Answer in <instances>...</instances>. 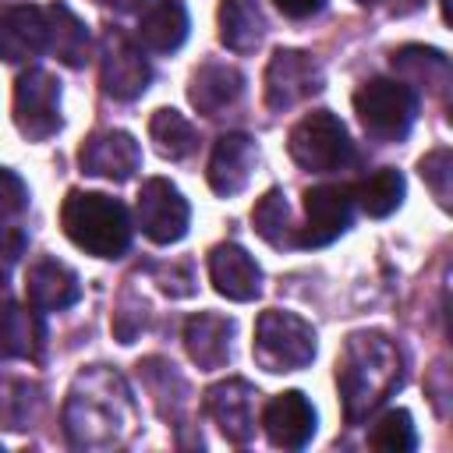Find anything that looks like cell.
Here are the masks:
<instances>
[{
	"label": "cell",
	"mask_w": 453,
	"mask_h": 453,
	"mask_svg": "<svg viewBox=\"0 0 453 453\" xmlns=\"http://www.w3.org/2000/svg\"><path fill=\"white\" fill-rule=\"evenodd\" d=\"M64 432L78 449H113L134 432V400L113 368H85L64 400Z\"/></svg>",
	"instance_id": "cell-1"
},
{
	"label": "cell",
	"mask_w": 453,
	"mask_h": 453,
	"mask_svg": "<svg viewBox=\"0 0 453 453\" xmlns=\"http://www.w3.org/2000/svg\"><path fill=\"white\" fill-rule=\"evenodd\" d=\"M400 382H403V354L386 333L361 329L347 336L336 357V386L350 425L365 421L375 407H382L400 389Z\"/></svg>",
	"instance_id": "cell-2"
},
{
	"label": "cell",
	"mask_w": 453,
	"mask_h": 453,
	"mask_svg": "<svg viewBox=\"0 0 453 453\" xmlns=\"http://www.w3.org/2000/svg\"><path fill=\"white\" fill-rule=\"evenodd\" d=\"M60 223L71 244L96 258H120L131 244L127 209L103 191H71L60 205Z\"/></svg>",
	"instance_id": "cell-3"
},
{
	"label": "cell",
	"mask_w": 453,
	"mask_h": 453,
	"mask_svg": "<svg viewBox=\"0 0 453 453\" xmlns=\"http://www.w3.org/2000/svg\"><path fill=\"white\" fill-rule=\"evenodd\" d=\"M251 354L265 372H297L315 357V329L294 311L269 308L255 322Z\"/></svg>",
	"instance_id": "cell-4"
},
{
	"label": "cell",
	"mask_w": 453,
	"mask_h": 453,
	"mask_svg": "<svg viewBox=\"0 0 453 453\" xmlns=\"http://www.w3.org/2000/svg\"><path fill=\"white\" fill-rule=\"evenodd\" d=\"M354 113L368 134L382 142H396L411 131L418 117V96L411 85L393 78H372L354 92Z\"/></svg>",
	"instance_id": "cell-5"
},
{
	"label": "cell",
	"mask_w": 453,
	"mask_h": 453,
	"mask_svg": "<svg viewBox=\"0 0 453 453\" xmlns=\"http://www.w3.org/2000/svg\"><path fill=\"white\" fill-rule=\"evenodd\" d=\"M290 159L301 166V170H311V173H329V170H340L347 159H350V138H347V127L340 117H333L329 110H315L308 117H301L294 127H290Z\"/></svg>",
	"instance_id": "cell-6"
},
{
	"label": "cell",
	"mask_w": 453,
	"mask_h": 453,
	"mask_svg": "<svg viewBox=\"0 0 453 453\" xmlns=\"http://www.w3.org/2000/svg\"><path fill=\"white\" fill-rule=\"evenodd\" d=\"M14 124L28 142H42L60 127V85L50 71L28 67L14 85Z\"/></svg>",
	"instance_id": "cell-7"
},
{
	"label": "cell",
	"mask_w": 453,
	"mask_h": 453,
	"mask_svg": "<svg viewBox=\"0 0 453 453\" xmlns=\"http://www.w3.org/2000/svg\"><path fill=\"white\" fill-rule=\"evenodd\" d=\"M99 81L103 92L120 103L138 99L152 81V67L142 57V50L117 28H110L99 42Z\"/></svg>",
	"instance_id": "cell-8"
},
{
	"label": "cell",
	"mask_w": 453,
	"mask_h": 453,
	"mask_svg": "<svg viewBox=\"0 0 453 453\" xmlns=\"http://www.w3.org/2000/svg\"><path fill=\"white\" fill-rule=\"evenodd\" d=\"M322 88V67L301 50H276L265 67V106L283 113Z\"/></svg>",
	"instance_id": "cell-9"
},
{
	"label": "cell",
	"mask_w": 453,
	"mask_h": 453,
	"mask_svg": "<svg viewBox=\"0 0 453 453\" xmlns=\"http://www.w3.org/2000/svg\"><path fill=\"white\" fill-rule=\"evenodd\" d=\"M188 219H191V209L170 180L152 177V180L142 184V191H138V226L152 244L180 241L188 234Z\"/></svg>",
	"instance_id": "cell-10"
},
{
	"label": "cell",
	"mask_w": 453,
	"mask_h": 453,
	"mask_svg": "<svg viewBox=\"0 0 453 453\" xmlns=\"http://www.w3.org/2000/svg\"><path fill=\"white\" fill-rule=\"evenodd\" d=\"M350 212H354L350 188H340V184L311 188L304 195V226L297 230L294 244H301V248H326V244H333L350 226Z\"/></svg>",
	"instance_id": "cell-11"
},
{
	"label": "cell",
	"mask_w": 453,
	"mask_h": 453,
	"mask_svg": "<svg viewBox=\"0 0 453 453\" xmlns=\"http://www.w3.org/2000/svg\"><path fill=\"white\" fill-rule=\"evenodd\" d=\"M205 411L230 442H248L255 435L258 393L244 379H223L205 389Z\"/></svg>",
	"instance_id": "cell-12"
},
{
	"label": "cell",
	"mask_w": 453,
	"mask_h": 453,
	"mask_svg": "<svg viewBox=\"0 0 453 453\" xmlns=\"http://www.w3.org/2000/svg\"><path fill=\"white\" fill-rule=\"evenodd\" d=\"M262 428H265V435H269L273 446H280V449H301L315 435V407L308 403L304 393L287 389V393H280V396H273L265 403Z\"/></svg>",
	"instance_id": "cell-13"
},
{
	"label": "cell",
	"mask_w": 453,
	"mask_h": 453,
	"mask_svg": "<svg viewBox=\"0 0 453 453\" xmlns=\"http://www.w3.org/2000/svg\"><path fill=\"white\" fill-rule=\"evenodd\" d=\"M78 159H81V170L92 173V177L127 180L142 166V149L127 131H96L81 145Z\"/></svg>",
	"instance_id": "cell-14"
},
{
	"label": "cell",
	"mask_w": 453,
	"mask_h": 453,
	"mask_svg": "<svg viewBox=\"0 0 453 453\" xmlns=\"http://www.w3.org/2000/svg\"><path fill=\"white\" fill-rule=\"evenodd\" d=\"M46 50V7L18 4L0 14V60L25 64Z\"/></svg>",
	"instance_id": "cell-15"
},
{
	"label": "cell",
	"mask_w": 453,
	"mask_h": 453,
	"mask_svg": "<svg viewBox=\"0 0 453 453\" xmlns=\"http://www.w3.org/2000/svg\"><path fill=\"white\" fill-rule=\"evenodd\" d=\"M209 280L230 301H255L262 290V269L241 244H216L209 251Z\"/></svg>",
	"instance_id": "cell-16"
},
{
	"label": "cell",
	"mask_w": 453,
	"mask_h": 453,
	"mask_svg": "<svg viewBox=\"0 0 453 453\" xmlns=\"http://www.w3.org/2000/svg\"><path fill=\"white\" fill-rule=\"evenodd\" d=\"M255 159H258V152H255V142L248 134H241V131L223 134L209 156V188L223 198L244 191V184L255 170Z\"/></svg>",
	"instance_id": "cell-17"
},
{
	"label": "cell",
	"mask_w": 453,
	"mask_h": 453,
	"mask_svg": "<svg viewBox=\"0 0 453 453\" xmlns=\"http://www.w3.org/2000/svg\"><path fill=\"white\" fill-rule=\"evenodd\" d=\"M244 92V78L237 67L230 64H219V60H209L202 64L195 74H191V85H188V99L198 113L205 117H219L223 110H230Z\"/></svg>",
	"instance_id": "cell-18"
},
{
	"label": "cell",
	"mask_w": 453,
	"mask_h": 453,
	"mask_svg": "<svg viewBox=\"0 0 453 453\" xmlns=\"http://www.w3.org/2000/svg\"><path fill=\"white\" fill-rule=\"evenodd\" d=\"M25 294H28V304L32 308H39V311H60V308H71L81 297V283H78V276H74L71 265H64L57 258H39L28 269Z\"/></svg>",
	"instance_id": "cell-19"
},
{
	"label": "cell",
	"mask_w": 453,
	"mask_h": 453,
	"mask_svg": "<svg viewBox=\"0 0 453 453\" xmlns=\"http://www.w3.org/2000/svg\"><path fill=\"white\" fill-rule=\"evenodd\" d=\"M230 336H234V322L223 315H212V311H198L184 322V347H188L191 361L205 372L226 365Z\"/></svg>",
	"instance_id": "cell-20"
},
{
	"label": "cell",
	"mask_w": 453,
	"mask_h": 453,
	"mask_svg": "<svg viewBox=\"0 0 453 453\" xmlns=\"http://www.w3.org/2000/svg\"><path fill=\"white\" fill-rule=\"evenodd\" d=\"M46 50L67 67H81L88 60V25L67 4L46 7Z\"/></svg>",
	"instance_id": "cell-21"
},
{
	"label": "cell",
	"mask_w": 453,
	"mask_h": 453,
	"mask_svg": "<svg viewBox=\"0 0 453 453\" xmlns=\"http://www.w3.org/2000/svg\"><path fill=\"white\" fill-rule=\"evenodd\" d=\"M265 35V14L258 0H223L219 4V42L234 53H251Z\"/></svg>",
	"instance_id": "cell-22"
},
{
	"label": "cell",
	"mask_w": 453,
	"mask_h": 453,
	"mask_svg": "<svg viewBox=\"0 0 453 453\" xmlns=\"http://www.w3.org/2000/svg\"><path fill=\"white\" fill-rule=\"evenodd\" d=\"M138 39L156 53H173L188 39V7L180 0H156L142 14Z\"/></svg>",
	"instance_id": "cell-23"
},
{
	"label": "cell",
	"mask_w": 453,
	"mask_h": 453,
	"mask_svg": "<svg viewBox=\"0 0 453 453\" xmlns=\"http://www.w3.org/2000/svg\"><path fill=\"white\" fill-rule=\"evenodd\" d=\"M393 71L400 74L403 85L428 88V92H446L449 85V60L439 50L428 46H403L393 53Z\"/></svg>",
	"instance_id": "cell-24"
},
{
	"label": "cell",
	"mask_w": 453,
	"mask_h": 453,
	"mask_svg": "<svg viewBox=\"0 0 453 453\" xmlns=\"http://www.w3.org/2000/svg\"><path fill=\"white\" fill-rule=\"evenodd\" d=\"M42 343V322L35 311L4 301L0 304V350L11 357H35Z\"/></svg>",
	"instance_id": "cell-25"
},
{
	"label": "cell",
	"mask_w": 453,
	"mask_h": 453,
	"mask_svg": "<svg viewBox=\"0 0 453 453\" xmlns=\"http://www.w3.org/2000/svg\"><path fill=\"white\" fill-rule=\"evenodd\" d=\"M350 198L361 205L365 216L382 219V216H389V212L400 209V202H403V177H400V170H389V166L386 170H375V173L361 177L350 188Z\"/></svg>",
	"instance_id": "cell-26"
},
{
	"label": "cell",
	"mask_w": 453,
	"mask_h": 453,
	"mask_svg": "<svg viewBox=\"0 0 453 453\" xmlns=\"http://www.w3.org/2000/svg\"><path fill=\"white\" fill-rule=\"evenodd\" d=\"M149 138H152L156 152L166 156V159H184V156H191L195 145H198V134H195L191 120H188L184 113H177V110H170V106H163V110L152 113V120H149Z\"/></svg>",
	"instance_id": "cell-27"
},
{
	"label": "cell",
	"mask_w": 453,
	"mask_h": 453,
	"mask_svg": "<svg viewBox=\"0 0 453 453\" xmlns=\"http://www.w3.org/2000/svg\"><path fill=\"white\" fill-rule=\"evenodd\" d=\"M251 223H255V234L262 241H269L273 248H283V244H294V223H290V205L283 198V191H265L258 198V205L251 209Z\"/></svg>",
	"instance_id": "cell-28"
},
{
	"label": "cell",
	"mask_w": 453,
	"mask_h": 453,
	"mask_svg": "<svg viewBox=\"0 0 453 453\" xmlns=\"http://www.w3.org/2000/svg\"><path fill=\"white\" fill-rule=\"evenodd\" d=\"M418 442L414 435V421L407 411H386L372 428H368V446L382 449V453H411Z\"/></svg>",
	"instance_id": "cell-29"
},
{
	"label": "cell",
	"mask_w": 453,
	"mask_h": 453,
	"mask_svg": "<svg viewBox=\"0 0 453 453\" xmlns=\"http://www.w3.org/2000/svg\"><path fill=\"white\" fill-rule=\"evenodd\" d=\"M35 403H39V396H35V389L28 382L0 386V418L11 428H25L32 421V414H35Z\"/></svg>",
	"instance_id": "cell-30"
},
{
	"label": "cell",
	"mask_w": 453,
	"mask_h": 453,
	"mask_svg": "<svg viewBox=\"0 0 453 453\" xmlns=\"http://www.w3.org/2000/svg\"><path fill=\"white\" fill-rule=\"evenodd\" d=\"M418 170H421L425 184L432 188L435 202H439L442 209H449V195H453V156H449V149L428 152V156L418 163Z\"/></svg>",
	"instance_id": "cell-31"
},
{
	"label": "cell",
	"mask_w": 453,
	"mask_h": 453,
	"mask_svg": "<svg viewBox=\"0 0 453 453\" xmlns=\"http://www.w3.org/2000/svg\"><path fill=\"white\" fill-rule=\"evenodd\" d=\"M25 248H28L25 230H21V226H14V223H0V280H7V276H11V269L21 262Z\"/></svg>",
	"instance_id": "cell-32"
},
{
	"label": "cell",
	"mask_w": 453,
	"mask_h": 453,
	"mask_svg": "<svg viewBox=\"0 0 453 453\" xmlns=\"http://www.w3.org/2000/svg\"><path fill=\"white\" fill-rule=\"evenodd\" d=\"M25 205H28V188H25V180H21L14 170L0 166V219L18 216Z\"/></svg>",
	"instance_id": "cell-33"
},
{
	"label": "cell",
	"mask_w": 453,
	"mask_h": 453,
	"mask_svg": "<svg viewBox=\"0 0 453 453\" xmlns=\"http://www.w3.org/2000/svg\"><path fill=\"white\" fill-rule=\"evenodd\" d=\"M287 18H311V14H319L322 11V4L326 0H273Z\"/></svg>",
	"instance_id": "cell-34"
},
{
	"label": "cell",
	"mask_w": 453,
	"mask_h": 453,
	"mask_svg": "<svg viewBox=\"0 0 453 453\" xmlns=\"http://www.w3.org/2000/svg\"><path fill=\"white\" fill-rule=\"evenodd\" d=\"M106 7H113V11H120V14H131V11H142L145 7V0H103Z\"/></svg>",
	"instance_id": "cell-35"
},
{
	"label": "cell",
	"mask_w": 453,
	"mask_h": 453,
	"mask_svg": "<svg viewBox=\"0 0 453 453\" xmlns=\"http://www.w3.org/2000/svg\"><path fill=\"white\" fill-rule=\"evenodd\" d=\"M357 4H361V7H375L379 0H357Z\"/></svg>",
	"instance_id": "cell-36"
}]
</instances>
